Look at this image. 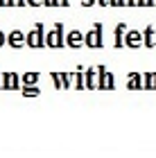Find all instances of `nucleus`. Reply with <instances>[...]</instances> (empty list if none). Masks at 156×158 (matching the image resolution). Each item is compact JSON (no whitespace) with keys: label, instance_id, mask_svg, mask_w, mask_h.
<instances>
[]
</instances>
